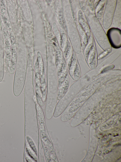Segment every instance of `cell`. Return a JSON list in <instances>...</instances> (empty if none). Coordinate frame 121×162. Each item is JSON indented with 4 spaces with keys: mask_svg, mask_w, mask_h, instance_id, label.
<instances>
[{
    "mask_svg": "<svg viewBox=\"0 0 121 162\" xmlns=\"http://www.w3.org/2000/svg\"><path fill=\"white\" fill-rule=\"evenodd\" d=\"M24 107L27 123H36V104L33 78H26L24 85Z\"/></svg>",
    "mask_w": 121,
    "mask_h": 162,
    "instance_id": "6da1fadb",
    "label": "cell"
},
{
    "mask_svg": "<svg viewBox=\"0 0 121 162\" xmlns=\"http://www.w3.org/2000/svg\"><path fill=\"white\" fill-rule=\"evenodd\" d=\"M57 80L55 71H48L47 75V89L45 114L46 117L50 119L52 117L57 103Z\"/></svg>",
    "mask_w": 121,
    "mask_h": 162,
    "instance_id": "7a4b0ae2",
    "label": "cell"
},
{
    "mask_svg": "<svg viewBox=\"0 0 121 162\" xmlns=\"http://www.w3.org/2000/svg\"><path fill=\"white\" fill-rule=\"evenodd\" d=\"M27 59L24 56L17 55V63L15 72L13 90L16 91L23 90L26 79Z\"/></svg>",
    "mask_w": 121,
    "mask_h": 162,
    "instance_id": "3957f363",
    "label": "cell"
},
{
    "mask_svg": "<svg viewBox=\"0 0 121 162\" xmlns=\"http://www.w3.org/2000/svg\"><path fill=\"white\" fill-rule=\"evenodd\" d=\"M121 30L117 28H111L108 31L107 35L109 42L114 48H119L121 46Z\"/></svg>",
    "mask_w": 121,
    "mask_h": 162,
    "instance_id": "277c9868",
    "label": "cell"
},
{
    "mask_svg": "<svg viewBox=\"0 0 121 162\" xmlns=\"http://www.w3.org/2000/svg\"><path fill=\"white\" fill-rule=\"evenodd\" d=\"M69 76L68 75L62 85L58 89L57 101H59L67 92L69 88Z\"/></svg>",
    "mask_w": 121,
    "mask_h": 162,
    "instance_id": "5b68a950",
    "label": "cell"
},
{
    "mask_svg": "<svg viewBox=\"0 0 121 162\" xmlns=\"http://www.w3.org/2000/svg\"><path fill=\"white\" fill-rule=\"evenodd\" d=\"M1 1L0 4V12L1 15L3 18H4L6 12V7L3 1Z\"/></svg>",
    "mask_w": 121,
    "mask_h": 162,
    "instance_id": "8992f818",
    "label": "cell"
},
{
    "mask_svg": "<svg viewBox=\"0 0 121 162\" xmlns=\"http://www.w3.org/2000/svg\"><path fill=\"white\" fill-rule=\"evenodd\" d=\"M27 140L30 146H31L35 152L37 154V151L36 149V147L35 145V144L31 139L29 136H27Z\"/></svg>",
    "mask_w": 121,
    "mask_h": 162,
    "instance_id": "52a82bcc",
    "label": "cell"
},
{
    "mask_svg": "<svg viewBox=\"0 0 121 162\" xmlns=\"http://www.w3.org/2000/svg\"><path fill=\"white\" fill-rule=\"evenodd\" d=\"M3 35L4 38H6L9 37V33L7 29L4 28V29L3 31Z\"/></svg>",
    "mask_w": 121,
    "mask_h": 162,
    "instance_id": "ba28073f",
    "label": "cell"
}]
</instances>
